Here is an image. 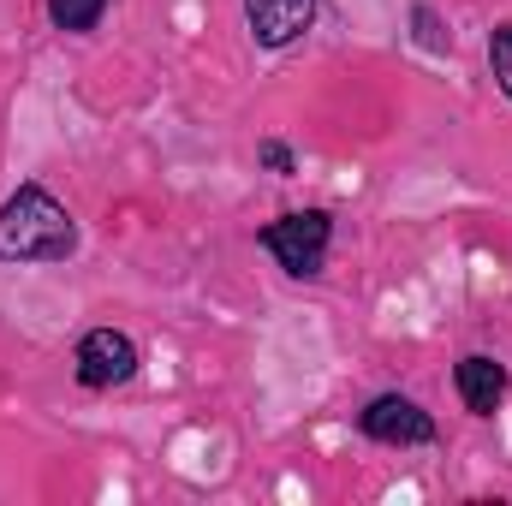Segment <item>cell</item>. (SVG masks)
<instances>
[{
  "label": "cell",
  "mask_w": 512,
  "mask_h": 506,
  "mask_svg": "<svg viewBox=\"0 0 512 506\" xmlns=\"http://www.w3.org/2000/svg\"><path fill=\"white\" fill-rule=\"evenodd\" d=\"M245 24L256 48H286L316 24V0H245Z\"/></svg>",
  "instance_id": "obj_5"
},
{
  "label": "cell",
  "mask_w": 512,
  "mask_h": 506,
  "mask_svg": "<svg viewBox=\"0 0 512 506\" xmlns=\"http://www.w3.org/2000/svg\"><path fill=\"white\" fill-rule=\"evenodd\" d=\"M453 387H459V399H465V411H471V417H495V405L507 399V370H501L495 358L471 352V358H459Z\"/></svg>",
  "instance_id": "obj_6"
},
{
  "label": "cell",
  "mask_w": 512,
  "mask_h": 506,
  "mask_svg": "<svg viewBox=\"0 0 512 506\" xmlns=\"http://www.w3.org/2000/svg\"><path fill=\"white\" fill-rule=\"evenodd\" d=\"M358 429L370 441H382V447H429L435 441V417L417 399H405V393H376L358 411Z\"/></svg>",
  "instance_id": "obj_4"
},
{
  "label": "cell",
  "mask_w": 512,
  "mask_h": 506,
  "mask_svg": "<svg viewBox=\"0 0 512 506\" xmlns=\"http://www.w3.org/2000/svg\"><path fill=\"white\" fill-rule=\"evenodd\" d=\"M489 72H495L501 96L512 102V24H495L489 30Z\"/></svg>",
  "instance_id": "obj_9"
},
{
  "label": "cell",
  "mask_w": 512,
  "mask_h": 506,
  "mask_svg": "<svg viewBox=\"0 0 512 506\" xmlns=\"http://www.w3.org/2000/svg\"><path fill=\"white\" fill-rule=\"evenodd\" d=\"M256 245L274 256L292 280H316L322 262H328V245H334V215L328 209H298V215H280L256 233Z\"/></svg>",
  "instance_id": "obj_2"
},
{
  "label": "cell",
  "mask_w": 512,
  "mask_h": 506,
  "mask_svg": "<svg viewBox=\"0 0 512 506\" xmlns=\"http://www.w3.org/2000/svg\"><path fill=\"white\" fill-rule=\"evenodd\" d=\"M78 251V221L48 185H18L0 203V262H66Z\"/></svg>",
  "instance_id": "obj_1"
},
{
  "label": "cell",
  "mask_w": 512,
  "mask_h": 506,
  "mask_svg": "<svg viewBox=\"0 0 512 506\" xmlns=\"http://www.w3.org/2000/svg\"><path fill=\"white\" fill-rule=\"evenodd\" d=\"M256 161L274 167V173H298V161H292V149H286L280 137H262V143H256Z\"/></svg>",
  "instance_id": "obj_10"
},
{
  "label": "cell",
  "mask_w": 512,
  "mask_h": 506,
  "mask_svg": "<svg viewBox=\"0 0 512 506\" xmlns=\"http://www.w3.org/2000/svg\"><path fill=\"white\" fill-rule=\"evenodd\" d=\"M411 42H417L423 54H447V48H453V36H447L441 12H435L429 0H417V6H411Z\"/></svg>",
  "instance_id": "obj_8"
},
{
  "label": "cell",
  "mask_w": 512,
  "mask_h": 506,
  "mask_svg": "<svg viewBox=\"0 0 512 506\" xmlns=\"http://www.w3.org/2000/svg\"><path fill=\"white\" fill-rule=\"evenodd\" d=\"M72 364H78V381H84L90 393H108V387H126L143 358H137V340H131V334H120V328H90V334L78 340Z\"/></svg>",
  "instance_id": "obj_3"
},
{
  "label": "cell",
  "mask_w": 512,
  "mask_h": 506,
  "mask_svg": "<svg viewBox=\"0 0 512 506\" xmlns=\"http://www.w3.org/2000/svg\"><path fill=\"white\" fill-rule=\"evenodd\" d=\"M102 12H108V0H48L54 30H72V36L96 30V24H102Z\"/></svg>",
  "instance_id": "obj_7"
}]
</instances>
